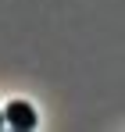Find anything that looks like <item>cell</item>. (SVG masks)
<instances>
[{"label":"cell","mask_w":125,"mask_h":132,"mask_svg":"<svg viewBox=\"0 0 125 132\" xmlns=\"http://www.w3.org/2000/svg\"><path fill=\"white\" fill-rule=\"evenodd\" d=\"M4 118H7V125H11V129H21V132L36 129V111L29 107L25 100H11L7 111H4Z\"/></svg>","instance_id":"obj_1"},{"label":"cell","mask_w":125,"mask_h":132,"mask_svg":"<svg viewBox=\"0 0 125 132\" xmlns=\"http://www.w3.org/2000/svg\"><path fill=\"white\" fill-rule=\"evenodd\" d=\"M0 125H7V118H4V111H0Z\"/></svg>","instance_id":"obj_2"}]
</instances>
